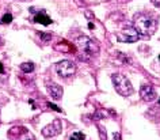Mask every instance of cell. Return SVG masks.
I'll list each match as a JSON object with an SVG mask.
<instances>
[{"label":"cell","mask_w":160,"mask_h":140,"mask_svg":"<svg viewBox=\"0 0 160 140\" xmlns=\"http://www.w3.org/2000/svg\"><path fill=\"white\" fill-rule=\"evenodd\" d=\"M133 27L140 35H145V37H148V35H152L156 31L158 21H156L152 15L141 14V15H137V17L134 18Z\"/></svg>","instance_id":"obj_1"},{"label":"cell","mask_w":160,"mask_h":140,"mask_svg":"<svg viewBox=\"0 0 160 140\" xmlns=\"http://www.w3.org/2000/svg\"><path fill=\"white\" fill-rule=\"evenodd\" d=\"M111 82H113L115 91H117L119 95H122V97H129V95H132V93H133V86H132L130 80L125 75L113 74L111 75Z\"/></svg>","instance_id":"obj_2"},{"label":"cell","mask_w":160,"mask_h":140,"mask_svg":"<svg viewBox=\"0 0 160 140\" xmlns=\"http://www.w3.org/2000/svg\"><path fill=\"white\" fill-rule=\"evenodd\" d=\"M76 45L82 52H84L88 56H95L99 53V45L94 41L92 38L86 37V35H82L76 39Z\"/></svg>","instance_id":"obj_3"},{"label":"cell","mask_w":160,"mask_h":140,"mask_svg":"<svg viewBox=\"0 0 160 140\" xmlns=\"http://www.w3.org/2000/svg\"><path fill=\"white\" fill-rule=\"evenodd\" d=\"M56 71L61 78H69L76 72V64L71 60H62L56 64Z\"/></svg>","instance_id":"obj_4"},{"label":"cell","mask_w":160,"mask_h":140,"mask_svg":"<svg viewBox=\"0 0 160 140\" xmlns=\"http://www.w3.org/2000/svg\"><path fill=\"white\" fill-rule=\"evenodd\" d=\"M140 38V34L134 30V27H123L117 33V39L119 42H137Z\"/></svg>","instance_id":"obj_5"},{"label":"cell","mask_w":160,"mask_h":140,"mask_svg":"<svg viewBox=\"0 0 160 140\" xmlns=\"http://www.w3.org/2000/svg\"><path fill=\"white\" fill-rule=\"evenodd\" d=\"M62 131V125H61V121L60 120H54V121H52L49 125H46L45 128L42 129V135L45 136V137L50 139V137H54V136H57L61 133Z\"/></svg>","instance_id":"obj_6"},{"label":"cell","mask_w":160,"mask_h":140,"mask_svg":"<svg viewBox=\"0 0 160 140\" xmlns=\"http://www.w3.org/2000/svg\"><path fill=\"white\" fill-rule=\"evenodd\" d=\"M140 97H141V99L145 102H152L156 97H158V94H156V90L152 86L144 85V86H141V89H140Z\"/></svg>","instance_id":"obj_7"},{"label":"cell","mask_w":160,"mask_h":140,"mask_svg":"<svg viewBox=\"0 0 160 140\" xmlns=\"http://www.w3.org/2000/svg\"><path fill=\"white\" fill-rule=\"evenodd\" d=\"M48 93H49V95L52 98L54 99V101H58V99L62 98V87L56 85V83H50V85H48Z\"/></svg>","instance_id":"obj_8"},{"label":"cell","mask_w":160,"mask_h":140,"mask_svg":"<svg viewBox=\"0 0 160 140\" xmlns=\"http://www.w3.org/2000/svg\"><path fill=\"white\" fill-rule=\"evenodd\" d=\"M34 22L35 23H39V25H43V26H49L53 23V21L48 17L45 11H39V13L35 14V17H34Z\"/></svg>","instance_id":"obj_9"},{"label":"cell","mask_w":160,"mask_h":140,"mask_svg":"<svg viewBox=\"0 0 160 140\" xmlns=\"http://www.w3.org/2000/svg\"><path fill=\"white\" fill-rule=\"evenodd\" d=\"M21 70H22L25 74H30V72H33V71H34V64L30 63V61L22 63V64H21Z\"/></svg>","instance_id":"obj_10"},{"label":"cell","mask_w":160,"mask_h":140,"mask_svg":"<svg viewBox=\"0 0 160 140\" xmlns=\"http://www.w3.org/2000/svg\"><path fill=\"white\" fill-rule=\"evenodd\" d=\"M19 136H21L19 140H37V139H35V136L33 133H30L27 129H23V133L19 135Z\"/></svg>","instance_id":"obj_11"},{"label":"cell","mask_w":160,"mask_h":140,"mask_svg":"<svg viewBox=\"0 0 160 140\" xmlns=\"http://www.w3.org/2000/svg\"><path fill=\"white\" fill-rule=\"evenodd\" d=\"M69 140H86V136L83 132H75V133L71 135Z\"/></svg>","instance_id":"obj_12"},{"label":"cell","mask_w":160,"mask_h":140,"mask_svg":"<svg viewBox=\"0 0 160 140\" xmlns=\"http://www.w3.org/2000/svg\"><path fill=\"white\" fill-rule=\"evenodd\" d=\"M98 131H99L101 140H107V133H106V129L103 128V125H98Z\"/></svg>","instance_id":"obj_13"},{"label":"cell","mask_w":160,"mask_h":140,"mask_svg":"<svg viewBox=\"0 0 160 140\" xmlns=\"http://www.w3.org/2000/svg\"><path fill=\"white\" fill-rule=\"evenodd\" d=\"M38 37H41L42 41L49 42L50 39H52V34H50V33H41V31H39V33H38Z\"/></svg>","instance_id":"obj_14"},{"label":"cell","mask_w":160,"mask_h":140,"mask_svg":"<svg viewBox=\"0 0 160 140\" xmlns=\"http://www.w3.org/2000/svg\"><path fill=\"white\" fill-rule=\"evenodd\" d=\"M106 117H107V111H106V110H99V111H97V113H95V116H94L95 120H101V118H106Z\"/></svg>","instance_id":"obj_15"},{"label":"cell","mask_w":160,"mask_h":140,"mask_svg":"<svg viewBox=\"0 0 160 140\" xmlns=\"http://www.w3.org/2000/svg\"><path fill=\"white\" fill-rule=\"evenodd\" d=\"M0 22L4 23V25H8V23L12 22V15H11V14H6L4 17L2 18V21H0Z\"/></svg>","instance_id":"obj_16"},{"label":"cell","mask_w":160,"mask_h":140,"mask_svg":"<svg viewBox=\"0 0 160 140\" xmlns=\"http://www.w3.org/2000/svg\"><path fill=\"white\" fill-rule=\"evenodd\" d=\"M48 106L50 107V109H53V110H56V111H61V109H60L58 106H56V105H53V103H50V102H48Z\"/></svg>","instance_id":"obj_17"},{"label":"cell","mask_w":160,"mask_h":140,"mask_svg":"<svg viewBox=\"0 0 160 140\" xmlns=\"http://www.w3.org/2000/svg\"><path fill=\"white\" fill-rule=\"evenodd\" d=\"M152 4L156 6V7H160V0H151Z\"/></svg>","instance_id":"obj_18"},{"label":"cell","mask_w":160,"mask_h":140,"mask_svg":"<svg viewBox=\"0 0 160 140\" xmlns=\"http://www.w3.org/2000/svg\"><path fill=\"white\" fill-rule=\"evenodd\" d=\"M114 140H121V133L115 132V133H114Z\"/></svg>","instance_id":"obj_19"},{"label":"cell","mask_w":160,"mask_h":140,"mask_svg":"<svg viewBox=\"0 0 160 140\" xmlns=\"http://www.w3.org/2000/svg\"><path fill=\"white\" fill-rule=\"evenodd\" d=\"M86 17L88 18V19H91V18L94 17V15H92V13H86Z\"/></svg>","instance_id":"obj_20"},{"label":"cell","mask_w":160,"mask_h":140,"mask_svg":"<svg viewBox=\"0 0 160 140\" xmlns=\"http://www.w3.org/2000/svg\"><path fill=\"white\" fill-rule=\"evenodd\" d=\"M0 74H4V67H3L2 63H0Z\"/></svg>","instance_id":"obj_21"},{"label":"cell","mask_w":160,"mask_h":140,"mask_svg":"<svg viewBox=\"0 0 160 140\" xmlns=\"http://www.w3.org/2000/svg\"><path fill=\"white\" fill-rule=\"evenodd\" d=\"M88 27H90L91 30H94V23H90V25H88Z\"/></svg>","instance_id":"obj_22"},{"label":"cell","mask_w":160,"mask_h":140,"mask_svg":"<svg viewBox=\"0 0 160 140\" xmlns=\"http://www.w3.org/2000/svg\"><path fill=\"white\" fill-rule=\"evenodd\" d=\"M159 105H160V98H159Z\"/></svg>","instance_id":"obj_23"},{"label":"cell","mask_w":160,"mask_h":140,"mask_svg":"<svg viewBox=\"0 0 160 140\" xmlns=\"http://www.w3.org/2000/svg\"><path fill=\"white\" fill-rule=\"evenodd\" d=\"M159 61H160V56H159Z\"/></svg>","instance_id":"obj_24"}]
</instances>
